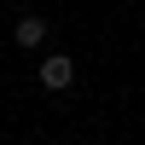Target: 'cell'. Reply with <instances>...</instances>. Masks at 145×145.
<instances>
[{"label": "cell", "instance_id": "6da1fadb", "mask_svg": "<svg viewBox=\"0 0 145 145\" xmlns=\"http://www.w3.org/2000/svg\"><path fill=\"white\" fill-rule=\"evenodd\" d=\"M35 76H41V87H46V93L76 87V64H70V52H46L41 64H35Z\"/></svg>", "mask_w": 145, "mask_h": 145}, {"label": "cell", "instance_id": "7a4b0ae2", "mask_svg": "<svg viewBox=\"0 0 145 145\" xmlns=\"http://www.w3.org/2000/svg\"><path fill=\"white\" fill-rule=\"evenodd\" d=\"M46 35H52V23H46V18H18V23H12V41H18L23 52L46 46Z\"/></svg>", "mask_w": 145, "mask_h": 145}]
</instances>
